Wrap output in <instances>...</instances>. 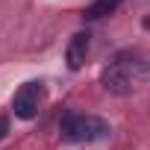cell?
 Here are the masks:
<instances>
[{
    "mask_svg": "<svg viewBox=\"0 0 150 150\" xmlns=\"http://www.w3.org/2000/svg\"><path fill=\"white\" fill-rule=\"evenodd\" d=\"M59 132L65 141H103L112 135V127L97 118V115H80V112H68L59 121Z\"/></svg>",
    "mask_w": 150,
    "mask_h": 150,
    "instance_id": "obj_1",
    "label": "cell"
},
{
    "mask_svg": "<svg viewBox=\"0 0 150 150\" xmlns=\"http://www.w3.org/2000/svg\"><path fill=\"white\" fill-rule=\"evenodd\" d=\"M41 94H44V91H41L38 83H27V86H21L18 94H15V100H12L15 118H21V121L35 118V115H38V106H41Z\"/></svg>",
    "mask_w": 150,
    "mask_h": 150,
    "instance_id": "obj_2",
    "label": "cell"
},
{
    "mask_svg": "<svg viewBox=\"0 0 150 150\" xmlns=\"http://www.w3.org/2000/svg\"><path fill=\"white\" fill-rule=\"evenodd\" d=\"M100 86L109 91V94H118V97H127V94H132V80L127 77V71L118 65V62H109L106 68H103V74H100Z\"/></svg>",
    "mask_w": 150,
    "mask_h": 150,
    "instance_id": "obj_3",
    "label": "cell"
},
{
    "mask_svg": "<svg viewBox=\"0 0 150 150\" xmlns=\"http://www.w3.org/2000/svg\"><path fill=\"white\" fill-rule=\"evenodd\" d=\"M88 47H91V35L88 33H77L71 41H68V50H65V62L71 71H80L86 56H88Z\"/></svg>",
    "mask_w": 150,
    "mask_h": 150,
    "instance_id": "obj_4",
    "label": "cell"
},
{
    "mask_svg": "<svg viewBox=\"0 0 150 150\" xmlns=\"http://www.w3.org/2000/svg\"><path fill=\"white\" fill-rule=\"evenodd\" d=\"M115 62L127 71V77L132 80V86H144V83H150V59H138V56H118Z\"/></svg>",
    "mask_w": 150,
    "mask_h": 150,
    "instance_id": "obj_5",
    "label": "cell"
},
{
    "mask_svg": "<svg viewBox=\"0 0 150 150\" xmlns=\"http://www.w3.org/2000/svg\"><path fill=\"white\" fill-rule=\"evenodd\" d=\"M118 9V3H112V0H94V3L86 9V21H100L106 15H112Z\"/></svg>",
    "mask_w": 150,
    "mask_h": 150,
    "instance_id": "obj_6",
    "label": "cell"
},
{
    "mask_svg": "<svg viewBox=\"0 0 150 150\" xmlns=\"http://www.w3.org/2000/svg\"><path fill=\"white\" fill-rule=\"evenodd\" d=\"M9 132V118H3V115H0V138H3Z\"/></svg>",
    "mask_w": 150,
    "mask_h": 150,
    "instance_id": "obj_7",
    "label": "cell"
},
{
    "mask_svg": "<svg viewBox=\"0 0 150 150\" xmlns=\"http://www.w3.org/2000/svg\"><path fill=\"white\" fill-rule=\"evenodd\" d=\"M112 3H118V6H121V0H112Z\"/></svg>",
    "mask_w": 150,
    "mask_h": 150,
    "instance_id": "obj_8",
    "label": "cell"
}]
</instances>
